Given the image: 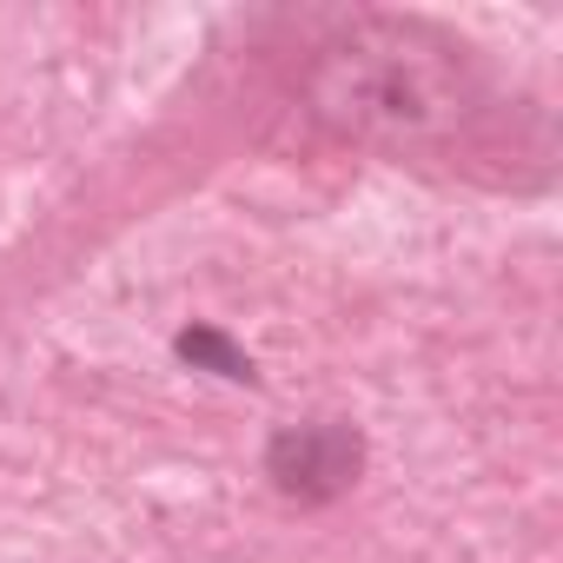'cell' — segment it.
I'll list each match as a JSON object with an SVG mask.
<instances>
[{"mask_svg":"<svg viewBox=\"0 0 563 563\" xmlns=\"http://www.w3.org/2000/svg\"><path fill=\"white\" fill-rule=\"evenodd\" d=\"M306 100L325 126L391 146V153H438L490 120L497 87L484 80L477 54L431 21L398 14H352L339 34L319 41Z\"/></svg>","mask_w":563,"mask_h":563,"instance_id":"cell-1","label":"cell"},{"mask_svg":"<svg viewBox=\"0 0 563 563\" xmlns=\"http://www.w3.org/2000/svg\"><path fill=\"white\" fill-rule=\"evenodd\" d=\"M358 464H365V444L339 418L286 424V431L265 444V477L286 490V497H299V504H332L339 490H352Z\"/></svg>","mask_w":563,"mask_h":563,"instance_id":"cell-2","label":"cell"},{"mask_svg":"<svg viewBox=\"0 0 563 563\" xmlns=\"http://www.w3.org/2000/svg\"><path fill=\"white\" fill-rule=\"evenodd\" d=\"M173 345H179V358H186V365H199V372H212V378H232V385H252V358H245L225 332L192 325V332H179Z\"/></svg>","mask_w":563,"mask_h":563,"instance_id":"cell-3","label":"cell"}]
</instances>
